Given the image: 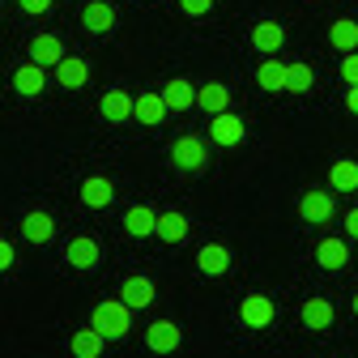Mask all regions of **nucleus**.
<instances>
[{
  "mask_svg": "<svg viewBox=\"0 0 358 358\" xmlns=\"http://www.w3.org/2000/svg\"><path fill=\"white\" fill-rule=\"evenodd\" d=\"M345 235H350V239H358V209H350V213H345Z\"/></svg>",
  "mask_w": 358,
  "mask_h": 358,
  "instance_id": "nucleus-34",
  "label": "nucleus"
},
{
  "mask_svg": "<svg viewBox=\"0 0 358 358\" xmlns=\"http://www.w3.org/2000/svg\"><path fill=\"white\" fill-rule=\"evenodd\" d=\"M333 316H337V311H333L329 299H307L303 303V329H329Z\"/></svg>",
  "mask_w": 358,
  "mask_h": 358,
  "instance_id": "nucleus-17",
  "label": "nucleus"
},
{
  "mask_svg": "<svg viewBox=\"0 0 358 358\" xmlns=\"http://www.w3.org/2000/svg\"><path fill=\"white\" fill-rule=\"evenodd\" d=\"M196 103H201L209 115H222V111H227V103H231V90L222 85V81H209V85L196 90Z\"/></svg>",
  "mask_w": 358,
  "mask_h": 358,
  "instance_id": "nucleus-19",
  "label": "nucleus"
},
{
  "mask_svg": "<svg viewBox=\"0 0 358 358\" xmlns=\"http://www.w3.org/2000/svg\"><path fill=\"white\" fill-rule=\"evenodd\" d=\"M81 22H85V30L107 34V30H115V9H111V5H103V0H90L85 13H81Z\"/></svg>",
  "mask_w": 358,
  "mask_h": 358,
  "instance_id": "nucleus-15",
  "label": "nucleus"
},
{
  "mask_svg": "<svg viewBox=\"0 0 358 358\" xmlns=\"http://www.w3.org/2000/svg\"><path fill=\"white\" fill-rule=\"evenodd\" d=\"M132 99L128 90H107L103 94V103H99V111H103V120H111V124H124V120H132Z\"/></svg>",
  "mask_w": 358,
  "mask_h": 358,
  "instance_id": "nucleus-6",
  "label": "nucleus"
},
{
  "mask_svg": "<svg viewBox=\"0 0 358 358\" xmlns=\"http://www.w3.org/2000/svg\"><path fill=\"white\" fill-rule=\"evenodd\" d=\"M354 311H358V294H354Z\"/></svg>",
  "mask_w": 358,
  "mask_h": 358,
  "instance_id": "nucleus-36",
  "label": "nucleus"
},
{
  "mask_svg": "<svg viewBox=\"0 0 358 358\" xmlns=\"http://www.w3.org/2000/svg\"><path fill=\"white\" fill-rule=\"evenodd\" d=\"M124 231H128L132 239H141V235H158V213H154V209H145V205H132V209L124 213Z\"/></svg>",
  "mask_w": 358,
  "mask_h": 358,
  "instance_id": "nucleus-11",
  "label": "nucleus"
},
{
  "mask_svg": "<svg viewBox=\"0 0 358 358\" xmlns=\"http://www.w3.org/2000/svg\"><path fill=\"white\" fill-rule=\"evenodd\" d=\"M94 324L103 337H128V329H132V307L124 303V299H107V303H99L94 307Z\"/></svg>",
  "mask_w": 358,
  "mask_h": 358,
  "instance_id": "nucleus-1",
  "label": "nucleus"
},
{
  "mask_svg": "<svg viewBox=\"0 0 358 358\" xmlns=\"http://www.w3.org/2000/svg\"><path fill=\"white\" fill-rule=\"evenodd\" d=\"M196 264H201V273L217 278V273H227V268H231V252L222 248V243H205V248L196 252Z\"/></svg>",
  "mask_w": 358,
  "mask_h": 358,
  "instance_id": "nucleus-14",
  "label": "nucleus"
},
{
  "mask_svg": "<svg viewBox=\"0 0 358 358\" xmlns=\"http://www.w3.org/2000/svg\"><path fill=\"white\" fill-rule=\"evenodd\" d=\"M166 99H162V90H145V94H137V103H132V120L137 124H162L166 120Z\"/></svg>",
  "mask_w": 358,
  "mask_h": 358,
  "instance_id": "nucleus-3",
  "label": "nucleus"
},
{
  "mask_svg": "<svg viewBox=\"0 0 358 358\" xmlns=\"http://www.w3.org/2000/svg\"><path fill=\"white\" fill-rule=\"evenodd\" d=\"M158 235H162L166 243H179V239H188V217H184V213H175V209L158 213Z\"/></svg>",
  "mask_w": 358,
  "mask_h": 358,
  "instance_id": "nucleus-24",
  "label": "nucleus"
},
{
  "mask_svg": "<svg viewBox=\"0 0 358 358\" xmlns=\"http://www.w3.org/2000/svg\"><path fill=\"white\" fill-rule=\"evenodd\" d=\"M239 316L252 329H268V324H273V303H268V294H248L239 303Z\"/></svg>",
  "mask_w": 358,
  "mask_h": 358,
  "instance_id": "nucleus-5",
  "label": "nucleus"
},
{
  "mask_svg": "<svg viewBox=\"0 0 358 358\" xmlns=\"http://www.w3.org/2000/svg\"><path fill=\"white\" fill-rule=\"evenodd\" d=\"M85 77H90V64H85L81 56H64V60L56 64V81H60V90H81Z\"/></svg>",
  "mask_w": 358,
  "mask_h": 358,
  "instance_id": "nucleus-12",
  "label": "nucleus"
},
{
  "mask_svg": "<svg viewBox=\"0 0 358 358\" xmlns=\"http://www.w3.org/2000/svg\"><path fill=\"white\" fill-rule=\"evenodd\" d=\"M9 264H13V243H5V239H0V273H5Z\"/></svg>",
  "mask_w": 358,
  "mask_h": 358,
  "instance_id": "nucleus-33",
  "label": "nucleus"
},
{
  "mask_svg": "<svg viewBox=\"0 0 358 358\" xmlns=\"http://www.w3.org/2000/svg\"><path fill=\"white\" fill-rule=\"evenodd\" d=\"M286 73H290V64H278L273 56H268V60L256 69V81H260V90H273V94H282V90H286Z\"/></svg>",
  "mask_w": 358,
  "mask_h": 358,
  "instance_id": "nucleus-20",
  "label": "nucleus"
},
{
  "mask_svg": "<svg viewBox=\"0 0 358 358\" xmlns=\"http://www.w3.org/2000/svg\"><path fill=\"white\" fill-rule=\"evenodd\" d=\"M171 158H175V166L179 171H201L205 162H209V154H205V145H201V137H179L175 145H171Z\"/></svg>",
  "mask_w": 358,
  "mask_h": 358,
  "instance_id": "nucleus-2",
  "label": "nucleus"
},
{
  "mask_svg": "<svg viewBox=\"0 0 358 358\" xmlns=\"http://www.w3.org/2000/svg\"><path fill=\"white\" fill-rule=\"evenodd\" d=\"M329 43H333L337 52H354V48H358V22H345V17L333 22V26H329Z\"/></svg>",
  "mask_w": 358,
  "mask_h": 358,
  "instance_id": "nucleus-25",
  "label": "nucleus"
},
{
  "mask_svg": "<svg viewBox=\"0 0 358 358\" xmlns=\"http://www.w3.org/2000/svg\"><path fill=\"white\" fill-rule=\"evenodd\" d=\"M162 99H166L171 111H188V107L196 103V85L184 81V77H171V81L162 85Z\"/></svg>",
  "mask_w": 358,
  "mask_h": 358,
  "instance_id": "nucleus-10",
  "label": "nucleus"
},
{
  "mask_svg": "<svg viewBox=\"0 0 358 358\" xmlns=\"http://www.w3.org/2000/svg\"><path fill=\"white\" fill-rule=\"evenodd\" d=\"M311 81H316L311 64H290V73H286V94H307Z\"/></svg>",
  "mask_w": 358,
  "mask_h": 358,
  "instance_id": "nucleus-29",
  "label": "nucleus"
},
{
  "mask_svg": "<svg viewBox=\"0 0 358 358\" xmlns=\"http://www.w3.org/2000/svg\"><path fill=\"white\" fill-rule=\"evenodd\" d=\"M252 43L264 52V56H273L282 43H286V30H282V22H260L256 30H252Z\"/></svg>",
  "mask_w": 358,
  "mask_h": 358,
  "instance_id": "nucleus-18",
  "label": "nucleus"
},
{
  "mask_svg": "<svg viewBox=\"0 0 358 358\" xmlns=\"http://www.w3.org/2000/svg\"><path fill=\"white\" fill-rule=\"evenodd\" d=\"M345 107H350V111H358V85H350V94H345Z\"/></svg>",
  "mask_w": 358,
  "mask_h": 358,
  "instance_id": "nucleus-35",
  "label": "nucleus"
},
{
  "mask_svg": "<svg viewBox=\"0 0 358 358\" xmlns=\"http://www.w3.org/2000/svg\"><path fill=\"white\" fill-rule=\"evenodd\" d=\"M103 341H107V337H103L94 324H90V329H77V333H73V354H77V358H99V354H103Z\"/></svg>",
  "mask_w": 358,
  "mask_h": 358,
  "instance_id": "nucleus-22",
  "label": "nucleus"
},
{
  "mask_svg": "<svg viewBox=\"0 0 358 358\" xmlns=\"http://www.w3.org/2000/svg\"><path fill=\"white\" fill-rule=\"evenodd\" d=\"M329 179H333V188H337V192H354V188H358V162L341 158V162L333 166V175H329Z\"/></svg>",
  "mask_w": 358,
  "mask_h": 358,
  "instance_id": "nucleus-28",
  "label": "nucleus"
},
{
  "mask_svg": "<svg viewBox=\"0 0 358 358\" xmlns=\"http://www.w3.org/2000/svg\"><path fill=\"white\" fill-rule=\"evenodd\" d=\"M145 341H150V350L171 354L179 341H184V333H179V324H171V320H154V324L145 329Z\"/></svg>",
  "mask_w": 358,
  "mask_h": 358,
  "instance_id": "nucleus-9",
  "label": "nucleus"
},
{
  "mask_svg": "<svg viewBox=\"0 0 358 358\" xmlns=\"http://www.w3.org/2000/svg\"><path fill=\"white\" fill-rule=\"evenodd\" d=\"M179 9H184L188 17H201V13H209V9H213V0H179Z\"/></svg>",
  "mask_w": 358,
  "mask_h": 358,
  "instance_id": "nucleus-30",
  "label": "nucleus"
},
{
  "mask_svg": "<svg viewBox=\"0 0 358 358\" xmlns=\"http://www.w3.org/2000/svg\"><path fill=\"white\" fill-rule=\"evenodd\" d=\"M64 260H69L73 268H94V264L103 260V248H99V239H90V235H77V239L64 248Z\"/></svg>",
  "mask_w": 358,
  "mask_h": 358,
  "instance_id": "nucleus-4",
  "label": "nucleus"
},
{
  "mask_svg": "<svg viewBox=\"0 0 358 358\" xmlns=\"http://www.w3.org/2000/svg\"><path fill=\"white\" fill-rule=\"evenodd\" d=\"M299 213H303L307 222H329V217H333V192H303Z\"/></svg>",
  "mask_w": 358,
  "mask_h": 358,
  "instance_id": "nucleus-13",
  "label": "nucleus"
},
{
  "mask_svg": "<svg viewBox=\"0 0 358 358\" xmlns=\"http://www.w3.org/2000/svg\"><path fill=\"white\" fill-rule=\"evenodd\" d=\"M17 5H22L26 13H34V17H38V13H48V9H52V0H17Z\"/></svg>",
  "mask_w": 358,
  "mask_h": 358,
  "instance_id": "nucleus-32",
  "label": "nucleus"
},
{
  "mask_svg": "<svg viewBox=\"0 0 358 358\" xmlns=\"http://www.w3.org/2000/svg\"><path fill=\"white\" fill-rule=\"evenodd\" d=\"M22 235H26L30 243H48V239L56 235V222H52L48 213H26V217H22Z\"/></svg>",
  "mask_w": 358,
  "mask_h": 358,
  "instance_id": "nucleus-21",
  "label": "nucleus"
},
{
  "mask_svg": "<svg viewBox=\"0 0 358 358\" xmlns=\"http://www.w3.org/2000/svg\"><path fill=\"white\" fill-rule=\"evenodd\" d=\"M209 137H213L217 145H239V141H243V120H239V115H231V111L213 115V124H209Z\"/></svg>",
  "mask_w": 358,
  "mask_h": 358,
  "instance_id": "nucleus-8",
  "label": "nucleus"
},
{
  "mask_svg": "<svg viewBox=\"0 0 358 358\" xmlns=\"http://www.w3.org/2000/svg\"><path fill=\"white\" fill-rule=\"evenodd\" d=\"M124 303L137 311V307H150L154 303V282L150 278H128L124 282Z\"/></svg>",
  "mask_w": 358,
  "mask_h": 358,
  "instance_id": "nucleus-23",
  "label": "nucleus"
},
{
  "mask_svg": "<svg viewBox=\"0 0 358 358\" xmlns=\"http://www.w3.org/2000/svg\"><path fill=\"white\" fill-rule=\"evenodd\" d=\"M316 256H320L324 268H345V264H350V248H345L341 239H324V243L316 248Z\"/></svg>",
  "mask_w": 358,
  "mask_h": 358,
  "instance_id": "nucleus-27",
  "label": "nucleus"
},
{
  "mask_svg": "<svg viewBox=\"0 0 358 358\" xmlns=\"http://www.w3.org/2000/svg\"><path fill=\"white\" fill-rule=\"evenodd\" d=\"M43 81H48V77H43V64H34V60L13 73V90H17V94H26V99L43 94Z\"/></svg>",
  "mask_w": 358,
  "mask_h": 358,
  "instance_id": "nucleus-16",
  "label": "nucleus"
},
{
  "mask_svg": "<svg viewBox=\"0 0 358 358\" xmlns=\"http://www.w3.org/2000/svg\"><path fill=\"white\" fill-rule=\"evenodd\" d=\"M341 77H345L350 85H358V56H345V60H341Z\"/></svg>",
  "mask_w": 358,
  "mask_h": 358,
  "instance_id": "nucleus-31",
  "label": "nucleus"
},
{
  "mask_svg": "<svg viewBox=\"0 0 358 358\" xmlns=\"http://www.w3.org/2000/svg\"><path fill=\"white\" fill-rule=\"evenodd\" d=\"M30 60L43 64V69H48V64H60V60H64V43H60L56 34H34V38H30Z\"/></svg>",
  "mask_w": 358,
  "mask_h": 358,
  "instance_id": "nucleus-7",
  "label": "nucleus"
},
{
  "mask_svg": "<svg viewBox=\"0 0 358 358\" xmlns=\"http://www.w3.org/2000/svg\"><path fill=\"white\" fill-rule=\"evenodd\" d=\"M111 196H115V192H111V184H107V179H99V175H94V179H85V184H81V201H85L90 209H99V205H111Z\"/></svg>",
  "mask_w": 358,
  "mask_h": 358,
  "instance_id": "nucleus-26",
  "label": "nucleus"
}]
</instances>
